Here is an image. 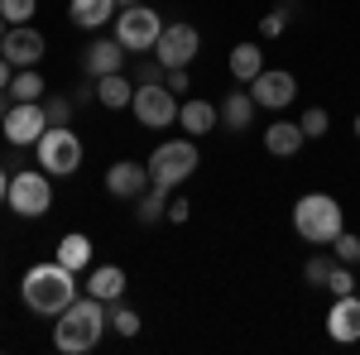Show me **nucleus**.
<instances>
[{"mask_svg":"<svg viewBox=\"0 0 360 355\" xmlns=\"http://www.w3.org/2000/svg\"><path fill=\"white\" fill-rule=\"evenodd\" d=\"M159 34H164V20H159V10H149L144 0L115 10V39H120L130 53H149V49L159 44Z\"/></svg>","mask_w":360,"mask_h":355,"instance_id":"obj_6","label":"nucleus"},{"mask_svg":"<svg viewBox=\"0 0 360 355\" xmlns=\"http://www.w3.org/2000/svg\"><path fill=\"white\" fill-rule=\"evenodd\" d=\"M356 135H360V115H356Z\"/></svg>","mask_w":360,"mask_h":355,"instance_id":"obj_42","label":"nucleus"},{"mask_svg":"<svg viewBox=\"0 0 360 355\" xmlns=\"http://www.w3.org/2000/svg\"><path fill=\"white\" fill-rule=\"evenodd\" d=\"M20 298H25L29 312H39V317H58L68 302L77 298V273L68 269V264H58V259L34 264V269L25 273V283H20Z\"/></svg>","mask_w":360,"mask_h":355,"instance_id":"obj_2","label":"nucleus"},{"mask_svg":"<svg viewBox=\"0 0 360 355\" xmlns=\"http://www.w3.org/2000/svg\"><path fill=\"white\" fill-rule=\"evenodd\" d=\"M327 288H332L336 298H341V293H356V273H351V264H341V259H336L332 273H327Z\"/></svg>","mask_w":360,"mask_h":355,"instance_id":"obj_30","label":"nucleus"},{"mask_svg":"<svg viewBox=\"0 0 360 355\" xmlns=\"http://www.w3.org/2000/svg\"><path fill=\"white\" fill-rule=\"evenodd\" d=\"M250 96H255V106H264V110H283L298 96V77L283 72V67H264V72L250 82Z\"/></svg>","mask_w":360,"mask_h":355,"instance_id":"obj_12","label":"nucleus"},{"mask_svg":"<svg viewBox=\"0 0 360 355\" xmlns=\"http://www.w3.org/2000/svg\"><path fill=\"white\" fill-rule=\"evenodd\" d=\"M197 44H202V34H197L193 25H164L159 44H154V58H159L164 67H188L197 58Z\"/></svg>","mask_w":360,"mask_h":355,"instance_id":"obj_11","label":"nucleus"},{"mask_svg":"<svg viewBox=\"0 0 360 355\" xmlns=\"http://www.w3.org/2000/svg\"><path fill=\"white\" fill-rule=\"evenodd\" d=\"M0 53L5 63L20 72V67H39V58H44V34L34 25H10L5 29V39H0Z\"/></svg>","mask_w":360,"mask_h":355,"instance_id":"obj_10","label":"nucleus"},{"mask_svg":"<svg viewBox=\"0 0 360 355\" xmlns=\"http://www.w3.org/2000/svg\"><path fill=\"white\" fill-rule=\"evenodd\" d=\"M293 231L303 235L307 245H332L336 235L346 231L341 202L327 197V192H307V197H298V207H293Z\"/></svg>","mask_w":360,"mask_h":355,"instance_id":"obj_3","label":"nucleus"},{"mask_svg":"<svg viewBox=\"0 0 360 355\" xmlns=\"http://www.w3.org/2000/svg\"><path fill=\"white\" fill-rule=\"evenodd\" d=\"M49 130V115H44V101H15V106L5 110V120H0V135L10 139L15 149H25V144H39V135Z\"/></svg>","mask_w":360,"mask_h":355,"instance_id":"obj_9","label":"nucleus"},{"mask_svg":"<svg viewBox=\"0 0 360 355\" xmlns=\"http://www.w3.org/2000/svg\"><path fill=\"white\" fill-rule=\"evenodd\" d=\"M188 217H193V202H168V221L173 226H183Z\"/></svg>","mask_w":360,"mask_h":355,"instance_id":"obj_36","label":"nucleus"},{"mask_svg":"<svg viewBox=\"0 0 360 355\" xmlns=\"http://www.w3.org/2000/svg\"><path fill=\"white\" fill-rule=\"evenodd\" d=\"M332 264H336V254H332V259H327V254H312V259L303 264V278H307V283H317V288H327V273H332Z\"/></svg>","mask_w":360,"mask_h":355,"instance_id":"obj_31","label":"nucleus"},{"mask_svg":"<svg viewBox=\"0 0 360 355\" xmlns=\"http://www.w3.org/2000/svg\"><path fill=\"white\" fill-rule=\"evenodd\" d=\"M303 125L298 120H274L269 130H264V149L274 154V159H293L298 149H303Z\"/></svg>","mask_w":360,"mask_h":355,"instance_id":"obj_16","label":"nucleus"},{"mask_svg":"<svg viewBox=\"0 0 360 355\" xmlns=\"http://www.w3.org/2000/svg\"><path fill=\"white\" fill-rule=\"evenodd\" d=\"M332 254L341 259V264H360V235H351V231H341L332 240Z\"/></svg>","mask_w":360,"mask_h":355,"instance_id":"obj_29","label":"nucleus"},{"mask_svg":"<svg viewBox=\"0 0 360 355\" xmlns=\"http://www.w3.org/2000/svg\"><path fill=\"white\" fill-rule=\"evenodd\" d=\"M53 259H58V264H68L72 273H77V269H86V264H91V240H86L82 231H68V235L58 240Z\"/></svg>","mask_w":360,"mask_h":355,"instance_id":"obj_22","label":"nucleus"},{"mask_svg":"<svg viewBox=\"0 0 360 355\" xmlns=\"http://www.w3.org/2000/svg\"><path fill=\"white\" fill-rule=\"evenodd\" d=\"M135 217L144 221V226H154L159 217H168V192H164V188H149V192L135 202Z\"/></svg>","mask_w":360,"mask_h":355,"instance_id":"obj_25","label":"nucleus"},{"mask_svg":"<svg viewBox=\"0 0 360 355\" xmlns=\"http://www.w3.org/2000/svg\"><path fill=\"white\" fill-rule=\"evenodd\" d=\"M5 197H10V178H5V168H0V207H5Z\"/></svg>","mask_w":360,"mask_h":355,"instance_id":"obj_38","label":"nucleus"},{"mask_svg":"<svg viewBox=\"0 0 360 355\" xmlns=\"http://www.w3.org/2000/svg\"><path fill=\"white\" fill-rule=\"evenodd\" d=\"M111 327V317H106V302L101 298H72L63 312L53 317V346L63 355H86L101 346V336Z\"/></svg>","mask_w":360,"mask_h":355,"instance_id":"obj_1","label":"nucleus"},{"mask_svg":"<svg viewBox=\"0 0 360 355\" xmlns=\"http://www.w3.org/2000/svg\"><path fill=\"white\" fill-rule=\"evenodd\" d=\"M34 10H39V0H0L5 25H29V20H34Z\"/></svg>","mask_w":360,"mask_h":355,"instance_id":"obj_27","label":"nucleus"},{"mask_svg":"<svg viewBox=\"0 0 360 355\" xmlns=\"http://www.w3.org/2000/svg\"><path fill=\"white\" fill-rule=\"evenodd\" d=\"M217 110H221V125H226V130H250V120H255V110H259V106H255V96H250V91H231Z\"/></svg>","mask_w":360,"mask_h":355,"instance_id":"obj_21","label":"nucleus"},{"mask_svg":"<svg viewBox=\"0 0 360 355\" xmlns=\"http://www.w3.org/2000/svg\"><path fill=\"white\" fill-rule=\"evenodd\" d=\"M149 183L154 188H178V183H188L193 178V168H197V139L188 135V139H164L154 154H149Z\"/></svg>","mask_w":360,"mask_h":355,"instance_id":"obj_4","label":"nucleus"},{"mask_svg":"<svg viewBox=\"0 0 360 355\" xmlns=\"http://www.w3.org/2000/svg\"><path fill=\"white\" fill-rule=\"evenodd\" d=\"M135 120L144 130H168V125H178V91H168L164 82H149V86H135Z\"/></svg>","mask_w":360,"mask_h":355,"instance_id":"obj_8","label":"nucleus"},{"mask_svg":"<svg viewBox=\"0 0 360 355\" xmlns=\"http://www.w3.org/2000/svg\"><path fill=\"white\" fill-rule=\"evenodd\" d=\"M217 120H221V110L212 106V101H202V96H193V101H183V106H178V125H183L193 139H202Z\"/></svg>","mask_w":360,"mask_h":355,"instance_id":"obj_17","label":"nucleus"},{"mask_svg":"<svg viewBox=\"0 0 360 355\" xmlns=\"http://www.w3.org/2000/svg\"><path fill=\"white\" fill-rule=\"evenodd\" d=\"M34 149H39V168L53 173V178H68V173L82 168V139L72 135L68 125H49Z\"/></svg>","mask_w":360,"mask_h":355,"instance_id":"obj_5","label":"nucleus"},{"mask_svg":"<svg viewBox=\"0 0 360 355\" xmlns=\"http://www.w3.org/2000/svg\"><path fill=\"white\" fill-rule=\"evenodd\" d=\"M96 101L106 110H125L135 101V91H130V77L125 72H111V77H96Z\"/></svg>","mask_w":360,"mask_h":355,"instance_id":"obj_23","label":"nucleus"},{"mask_svg":"<svg viewBox=\"0 0 360 355\" xmlns=\"http://www.w3.org/2000/svg\"><path fill=\"white\" fill-rule=\"evenodd\" d=\"M327 331H332V341H341V346L360 341V298H356V293H341V298L332 302V312H327Z\"/></svg>","mask_w":360,"mask_h":355,"instance_id":"obj_14","label":"nucleus"},{"mask_svg":"<svg viewBox=\"0 0 360 355\" xmlns=\"http://www.w3.org/2000/svg\"><path fill=\"white\" fill-rule=\"evenodd\" d=\"M10 101H44V77L34 67H20L10 77Z\"/></svg>","mask_w":360,"mask_h":355,"instance_id":"obj_24","label":"nucleus"},{"mask_svg":"<svg viewBox=\"0 0 360 355\" xmlns=\"http://www.w3.org/2000/svg\"><path fill=\"white\" fill-rule=\"evenodd\" d=\"M0 39H5V15H0Z\"/></svg>","mask_w":360,"mask_h":355,"instance_id":"obj_41","label":"nucleus"},{"mask_svg":"<svg viewBox=\"0 0 360 355\" xmlns=\"http://www.w3.org/2000/svg\"><path fill=\"white\" fill-rule=\"evenodd\" d=\"M106 317H111V331H115V336H125V341H130V336L139 331V312H135V307L106 302Z\"/></svg>","mask_w":360,"mask_h":355,"instance_id":"obj_26","label":"nucleus"},{"mask_svg":"<svg viewBox=\"0 0 360 355\" xmlns=\"http://www.w3.org/2000/svg\"><path fill=\"white\" fill-rule=\"evenodd\" d=\"M115 0H72L68 5V15H72V25L77 29H101L106 20H115Z\"/></svg>","mask_w":360,"mask_h":355,"instance_id":"obj_19","label":"nucleus"},{"mask_svg":"<svg viewBox=\"0 0 360 355\" xmlns=\"http://www.w3.org/2000/svg\"><path fill=\"white\" fill-rule=\"evenodd\" d=\"M10 77H15V67H10L5 53H0V91H10Z\"/></svg>","mask_w":360,"mask_h":355,"instance_id":"obj_37","label":"nucleus"},{"mask_svg":"<svg viewBox=\"0 0 360 355\" xmlns=\"http://www.w3.org/2000/svg\"><path fill=\"white\" fill-rule=\"evenodd\" d=\"M86 293L101 298V302H120V298H125V269H120V264H101V269H91Z\"/></svg>","mask_w":360,"mask_h":355,"instance_id":"obj_18","label":"nucleus"},{"mask_svg":"<svg viewBox=\"0 0 360 355\" xmlns=\"http://www.w3.org/2000/svg\"><path fill=\"white\" fill-rule=\"evenodd\" d=\"M283 29H288V10H269V15L259 20V34H264V39H278Z\"/></svg>","mask_w":360,"mask_h":355,"instance_id":"obj_33","label":"nucleus"},{"mask_svg":"<svg viewBox=\"0 0 360 355\" xmlns=\"http://www.w3.org/2000/svg\"><path fill=\"white\" fill-rule=\"evenodd\" d=\"M164 63H159V58H144V63H139L135 67V77H139V86H149V82H164Z\"/></svg>","mask_w":360,"mask_h":355,"instance_id":"obj_34","label":"nucleus"},{"mask_svg":"<svg viewBox=\"0 0 360 355\" xmlns=\"http://www.w3.org/2000/svg\"><path fill=\"white\" fill-rule=\"evenodd\" d=\"M5 207H15V217H44L53 207V188H49V173L44 168H25L10 178V197Z\"/></svg>","mask_w":360,"mask_h":355,"instance_id":"obj_7","label":"nucleus"},{"mask_svg":"<svg viewBox=\"0 0 360 355\" xmlns=\"http://www.w3.org/2000/svg\"><path fill=\"white\" fill-rule=\"evenodd\" d=\"M5 110H10V91H0V120H5Z\"/></svg>","mask_w":360,"mask_h":355,"instance_id":"obj_39","label":"nucleus"},{"mask_svg":"<svg viewBox=\"0 0 360 355\" xmlns=\"http://www.w3.org/2000/svg\"><path fill=\"white\" fill-rule=\"evenodd\" d=\"M125 44L120 39H96L91 49H86V77L96 82V77H111V72H125Z\"/></svg>","mask_w":360,"mask_h":355,"instance_id":"obj_15","label":"nucleus"},{"mask_svg":"<svg viewBox=\"0 0 360 355\" xmlns=\"http://www.w3.org/2000/svg\"><path fill=\"white\" fill-rule=\"evenodd\" d=\"M44 115H49V125H68L72 120V101L68 96H49L44 101Z\"/></svg>","mask_w":360,"mask_h":355,"instance_id":"obj_32","label":"nucleus"},{"mask_svg":"<svg viewBox=\"0 0 360 355\" xmlns=\"http://www.w3.org/2000/svg\"><path fill=\"white\" fill-rule=\"evenodd\" d=\"M259 72H264V53H259V44H236V49H231V77H236L240 86H250Z\"/></svg>","mask_w":360,"mask_h":355,"instance_id":"obj_20","label":"nucleus"},{"mask_svg":"<svg viewBox=\"0 0 360 355\" xmlns=\"http://www.w3.org/2000/svg\"><path fill=\"white\" fill-rule=\"evenodd\" d=\"M298 125H303V135H307V139H322V135H327V125H332V115H327L322 106H307Z\"/></svg>","mask_w":360,"mask_h":355,"instance_id":"obj_28","label":"nucleus"},{"mask_svg":"<svg viewBox=\"0 0 360 355\" xmlns=\"http://www.w3.org/2000/svg\"><path fill=\"white\" fill-rule=\"evenodd\" d=\"M188 82H193V77H188V67H168V72H164L168 91H188Z\"/></svg>","mask_w":360,"mask_h":355,"instance_id":"obj_35","label":"nucleus"},{"mask_svg":"<svg viewBox=\"0 0 360 355\" xmlns=\"http://www.w3.org/2000/svg\"><path fill=\"white\" fill-rule=\"evenodd\" d=\"M149 188H154V183H149V168L135 164V159H120V164L106 168V192L120 197V202H130V207H135Z\"/></svg>","mask_w":360,"mask_h":355,"instance_id":"obj_13","label":"nucleus"},{"mask_svg":"<svg viewBox=\"0 0 360 355\" xmlns=\"http://www.w3.org/2000/svg\"><path fill=\"white\" fill-rule=\"evenodd\" d=\"M115 5H120V10H125V5H139V0H115Z\"/></svg>","mask_w":360,"mask_h":355,"instance_id":"obj_40","label":"nucleus"}]
</instances>
